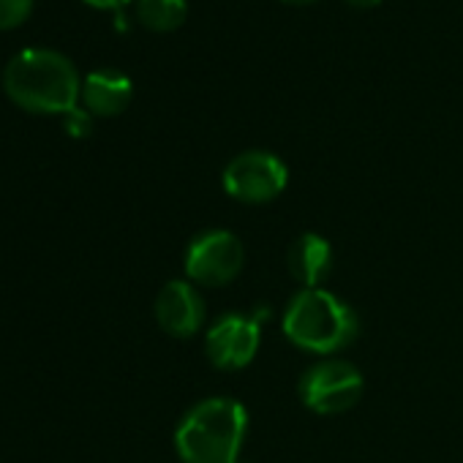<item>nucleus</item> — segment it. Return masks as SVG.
<instances>
[{
	"instance_id": "f257e3e1",
	"label": "nucleus",
	"mask_w": 463,
	"mask_h": 463,
	"mask_svg": "<svg viewBox=\"0 0 463 463\" xmlns=\"http://www.w3.org/2000/svg\"><path fill=\"white\" fill-rule=\"evenodd\" d=\"M6 96L39 115H66L80 107L82 77L74 61L52 47H25L4 66Z\"/></svg>"
},
{
	"instance_id": "f03ea898",
	"label": "nucleus",
	"mask_w": 463,
	"mask_h": 463,
	"mask_svg": "<svg viewBox=\"0 0 463 463\" xmlns=\"http://www.w3.org/2000/svg\"><path fill=\"white\" fill-rule=\"evenodd\" d=\"M249 436V409L226 395L194 403L175 428L180 463H241Z\"/></svg>"
},
{
	"instance_id": "7ed1b4c3",
	"label": "nucleus",
	"mask_w": 463,
	"mask_h": 463,
	"mask_svg": "<svg viewBox=\"0 0 463 463\" xmlns=\"http://www.w3.org/2000/svg\"><path fill=\"white\" fill-rule=\"evenodd\" d=\"M287 341L303 352L333 357L360 335L357 311L327 289H300L281 319Z\"/></svg>"
},
{
	"instance_id": "20e7f679",
	"label": "nucleus",
	"mask_w": 463,
	"mask_h": 463,
	"mask_svg": "<svg viewBox=\"0 0 463 463\" xmlns=\"http://www.w3.org/2000/svg\"><path fill=\"white\" fill-rule=\"evenodd\" d=\"M365 392V379L360 368L341 357H322L308 365L298 382V395L314 414H344L360 403Z\"/></svg>"
},
{
	"instance_id": "39448f33",
	"label": "nucleus",
	"mask_w": 463,
	"mask_h": 463,
	"mask_svg": "<svg viewBox=\"0 0 463 463\" xmlns=\"http://www.w3.org/2000/svg\"><path fill=\"white\" fill-rule=\"evenodd\" d=\"M246 265V249L241 238L229 229H207L196 235L185 249V276L196 287H229Z\"/></svg>"
},
{
	"instance_id": "423d86ee",
	"label": "nucleus",
	"mask_w": 463,
	"mask_h": 463,
	"mask_svg": "<svg viewBox=\"0 0 463 463\" xmlns=\"http://www.w3.org/2000/svg\"><path fill=\"white\" fill-rule=\"evenodd\" d=\"M270 317L268 306L251 314H223L204 333V354L221 371H243L254 363L262 346V325Z\"/></svg>"
},
{
	"instance_id": "0eeeda50",
	"label": "nucleus",
	"mask_w": 463,
	"mask_h": 463,
	"mask_svg": "<svg viewBox=\"0 0 463 463\" xmlns=\"http://www.w3.org/2000/svg\"><path fill=\"white\" fill-rule=\"evenodd\" d=\"M223 191L243 204H268L289 183L287 164L270 150H243L223 166Z\"/></svg>"
},
{
	"instance_id": "6e6552de",
	"label": "nucleus",
	"mask_w": 463,
	"mask_h": 463,
	"mask_svg": "<svg viewBox=\"0 0 463 463\" xmlns=\"http://www.w3.org/2000/svg\"><path fill=\"white\" fill-rule=\"evenodd\" d=\"M156 322L172 338H194L204 325V298L196 284L175 279L156 298Z\"/></svg>"
},
{
	"instance_id": "1a4fd4ad",
	"label": "nucleus",
	"mask_w": 463,
	"mask_h": 463,
	"mask_svg": "<svg viewBox=\"0 0 463 463\" xmlns=\"http://www.w3.org/2000/svg\"><path fill=\"white\" fill-rule=\"evenodd\" d=\"M134 99V85L128 80V74H123L120 69H93L85 80H82V107L93 115V118H115L120 112L128 109Z\"/></svg>"
},
{
	"instance_id": "9d476101",
	"label": "nucleus",
	"mask_w": 463,
	"mask_h": 463,
	"mask_svg": "<svg viewBox=\"0 0 463 463\" xmlns=\"http://www.w3.org/2000/svg\"><path fill=\"white\" fill-rule=\"evenodd\" d=\"M333 246L319 232H303L287 251V268L303 289H319L333 273Z\"/></svg>"
},
{
	"instance_id": "9b49d317",
	"label": "nucleus",
	"mask_w": 463,
	"mask_h": 463,
	"mask_svg": "<svg viewBox=\"0 0 463 463\" xmlns=\"http://www.w3.org/2000/svg\"><path fill=\"white\" fill-rule=\"evenodd\" d=\"M188 17V0H137V20L153 33L177 31Z\"/></svg>"
},
{
	"instance_id": "f8f14e48",
	"label": "nucleus",
	"mask_w": 463,
	"mask_h": 463,
	"mask_svg": "<svg viewBox=\"0 0 463 463\" xmlns=\"http://www.w3.org/2000/svg\"><path fill=\"white\" fill-rule=\"evenodd\" d=\"M31 9H33V0H0V31L25 23Z\"/></svg>"
},
{
	"instance_id": "ddd939ff",
	"label": "nucleus",
	"mask_w": 463,
	"mask_h": 463,
	"mask_svg": "<svg viewBox=\"0 0 463 463\" xmlns=\"http://www.w3.org/2000/svg\"><path fill=\"white\" fill-rule=\"evenodd\" d=\"M63 126H66V131L71 137L82 139V137H88L93 131V115L85 107H74L71 112L63 115Z\"/></svg>"
},
{
	"instance_id": "4468645a",
	"label": "nucleus",
	"mask_w": 463,
	"mask_h": 463,
	"mask_svg": "<svg viewBox=\"0 0 463 463\" xmlns=\"http://www.w3.org/2000/svg\"><path fill=\"white\" fill-rule=\"evenodd\" d=\"M85 4H90L96 9H123L128 0H85Z\"/></svg>"
},
{
	"instance_id": "2eb2a0df",
	"label": "nucleus",
	"mask_w": 463,
	"mask_h": 463,
	"mask_svg": "<svg viewBox=\"0 0 463 463\" xmlns=\"http://www.w3.org/2000/svg\"><path fill=\"white\" fill-rule=\"evenodd\" d=\"M344 4H349V6H354V9H373V6L382 4V0H344Z\"/></svg>"
},
{
	"instance_id": "dca6fc26",
	"label": "nucleus",
	"mask_w": 463,
	"mask_h": 463,
	"mask_svg": "<svg viewBox=\"0 0 463 463\" xmlns=\"http://www.w3.org/2000/svg\"><path fill=\"white\" fill-rule=\"evenodd\" d=\"M289 6H308V4H317V0H284Z\"/></svg>"
}]
</instances>
